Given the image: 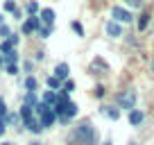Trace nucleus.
Here are the masks:
<instances>
[{
	"mask_svg": "<svg viewBox=\"0 0 154 145\" xmlns=\"http://www.w3.org/2000/svg\"><path fill=\"white\" fill-rule=\"evenodd\" d=\"M72 140H77L79 145H97V131L91 122H79L72 129Z\"/></svg>",
	"mask_w": 154,
	"mask_h": 145,
	"instance_id": "obj_1",
	"label": "nucleus"
},
{
	"mask_svg": "<svg viewBox=\"0 0 154 145\" xmlns=\"http://www.w3.org/2000/svg\"><path fill=\"white\" fill-rule=\"evenodd\" d=\"M116 102H118V109H136V91H122L116 95Z\"/></svg>",
	"mask_w": 154,
	"mask_h": 145,
	"instance_id": "obj_2",
	"label": "nucleus"
},
{
	"mask_svg": "<svg viewBox=\"0 0 154 145\" xmlns=\"http://www.w3.org/2000/svg\"><path fill=\"white\" fill-rule=\"evenodd\" d=\"M111 18L116 20V23H120V25H127L134 20V14H131L127 7H120V5H116L113 9H111Z\"/></svg>",
	"mask_w": 154,
	"mask_h": 145,
	"instance_id": "obj_3",
	"label": "nucleus"
},
{
	"mask_svg": "<svg viewBox=\"0 0 154 145\" xmlns=\"http://www.w3.org/2000/svg\"><path fill=\"white\" fill-rule=\"evenodd\" d=\"M38 27H41V20H38V16H27V18L23 20V25H20V32H23L25 36H32V34L38 32Z\"/></svg>",
	"mask_w": 154,
	"mask_h": 145,
	"instance_id": "obj_4",
	"label": "nucleus"
},
{
	"mask_svg": "<svg viewBox=\"0 0 154 145\" xmlns=\"http://www.w3.org/2000/svg\"><path fill=\"white\" fill-rule=\"evenodd\" d=\"M38 118V122H41V127L43 129H52L54 127V122H57V113L52 111V109H45L41 116H36Z\"/></svg>",
	"mask_w": 154,
	"mask_h": 145,
	"instance_id": "obj_5",
	"label": "nucleus"
},
{
	"mask_svg": "<svg viewBox=\"0 0 154 145\" xmlns=\"http://www.w3.org/2000/svg\"><path fill=\"white\" fill-rule=\"evenodd\" d=\"M38 20H41V25H45V27H52L54 25V9H50V7L41 9L38 11Z\"/></svg>",
	"mask_w": 154,
	"mask_h": 145,
	"instance_id": "obj_6",
	"label": "nucleus"
},
{
	"mask_svg": "<svg viewBox=\"0 0 154 145\" xmlns=\"http://www.w3.org/2000/svg\"><path fill=\"white\" fill-rule=\"evenodd\" d=\"M100 111H102V116H106L109 120H118V118H120V109H118V104H102Z\"/></svg>",
	"mask_w": 154,
	"mask_h": 145,
	"instance_id": "obj_7",
	"label": "nucleus"
},
{
	"mask_svg": "<svg viewBox=\"0 0 154 145\" xmlns=\"http://www.w3.org/2000/svg\"><path fill=\"white\" fill-rule=\"evenodd\" d=\"M54 77H59L61 82H66L68 75H70V66H68V61H59L57 66H54V72H52Z\"/></svg>",
	"mask_w": 154,
	"mask_h": 145,
	"instance_id": "obj_8",
	"label": "nucleus"
},
{
	"mask_svg": "<svg viewBox=\"0 0 154 145\" xmlns=\"http://www.w3.org/2000/svg\"><path fill=\"white\" fill-rule=\"evenodd\" d=\"M104 32L109 34L111 39H118V36H122V25L116 23V20H109V23L104 25Z\"/></svg>",
	"mask_w": 154,
	"mask_h": 145,
	"instance_id": "obj_9",
	"label": "nucleus"
},
{
	"mask_svg": "<svg viewBox=\"0 0 154 145\" xmlns=\"http://www.w3.org/2000/svg\"><path fill=\"white\" fill-rule=\"evenodd\" d=\"M145 122V113L140 111V109H131L129 111V125L131 127H140Z\"/></svg>",
	"mask_w": 154,
	"mask_h": 145,
	"instance_id": "obj_10",
	"label": "nucleus"
},
{
	"mask_svg": "<svg viewBox=\"0 0 154 145\" xmlns=\"http://www.w3.org/2000/svg\"><path fill=\"white\" fill-rule=\"evenodd\" d=\"M41 102H43L45 106H50V109H52V106L57 104V91H45L43 97H41Z\"/></svg>",
	"mask_w": 154,
	"mask_h": 145,
	"instance_id": "obj_11",
	"label": "nucleus"
},
{
	"mask_svg": "<svg viewBox=\"0 0 154 145\" xmlns=\"http://www.w3.org/2000/svg\"><path fill=\"white\" fill-rule=\"evenodd\" d=\"M18 122H23V120H20V113H18V111H9V113L5 116V125H7V127H16Z\"/></svg>",
	"mask_w": 154,
	"mask_h": 145,
	"instance_id": "obj_12",
	"label": "nucleus"
},
{
	"mask_svg": "<svg viewBox=\"0 0 154 145\" xmlns=\"http://www.w3.org/2000/svg\"><path fill=\"white\" fill-rule=\"evenodd\" d=\"M38 102H41V100H38L36 93H25V97H23V104H25V106H29L32 111H34V106H36Z\"/></svg>",
	"mask_w": 154,
	"mask_h": 145,
	"instance_id": "obj_13",
	"label": "nucleus"
},
{
	"mask_svg": "<svg viewBox=\"0 0 154 145\" xmlns=\"http://www.w3.org/2000/svg\"><path fill=\"white\" fill-rule=\"evenodd\" d=\"M25 129H27V131H32V134H41V131H43V127H41L38 118H32L29 122H25Z\"/></svg>",
	"mask_w": 154,
	"mask_h": 145,
	"instance_id": "obj_14",
	"label": "nucleus"
},
{
	"mask_svg": "<svg viewBox=\"0 0 154 145\" xmlns=\"http://www.w3.org/2000/svg\"><path fill=\"white\" fill-rule=\"evenodd\" d=\"M18 50H11V52H7V54H2V61H5V66H11V63H16L18 66Z\"/></svg>",
	"mask_w": 154,
	"mask_h": 145,
	"instance_id": "obj_15",
	"label": "nucleus"
},
{
	"mask_svg": "<svg viewBox=\"0 0 154 145\" xmlns=\"http://www.w3.org/2000/svg\"><path fill=\"white\" fill-rule=\"evenodd\" d=\"M45 84H48V91H59V88H61V79L54 77V75H48Z\"/></svg>",
	"mask_w": 154,
	"mask_h": 145,
	"instance_id": "obj_16",
	"label": "nucleus"
},
{
	"mask_svg": "<svg viewBox=\"0 0 154 145\" xmlns=\"http://www.w3.org/2000/svg\"><path fill=\"white\" fill-rule=\"evenodd\" d=\"M25 11H27L29 16H38V11H41V5H38L36 0H29L27 5H25Z\"/></svg>",
	"mask_w": 154,
	"mask_h": 145,
	"instance_id": "obj_17",
	"label": "nucleus"
},
{
	"mask_svg": "<svg viewBox=\"0 0 154 145\" xmlns=\"http://www.w3.org/2000/svg\"><path fill=\"white\" fill-rule=\"evenodd\" d=\"M147 25H149V14H147V11H143V14L138 16V20H136V27L143 32V29H147Z\"/></svg>",
	"mask_w": 154,
	"mask_h": 145,
	"instance_id": "obj_18",
	"label": "nucleus"
},
{
	"mask_svg": "<svg viewBox=\"0 0 154 145\" xmlns=\"http://www.w3.org/2000/svg\"><path fill=\"white\" fill-rule=\"evenodd\" d=\"M25 88H27V93H36V88H38V82H36V77L27 75V77H25Z\"/></svg>",
	"mask_w": 154,
	"mask_h": 145,
	"instance_id": "obj_19",
	"label": "nucleus"
},
{
	"mask_svg": "<svg viewBox=\"0 0 154 145\" xmlns=\"http://www.w3.org/2000/svg\"><path fill=\"white\" fill-rule=\"evenodd\" d=\"M72 91H75V82H72V79H66V82H61V88H59L57 93H66V95H70Z\"/></svg>",
	"mask_w": 154,
	"mask_h": 145,
	"instance_id": "obj_20",
	"label": "nucleus"
},
{
	"mask_svg": "<svg viewBox=\"0 0 154 145\" xmlns=\"http://www.w3.org/2000/svg\"><path fill=\"white\" fill-rule=\"evenodd\" d=\"M70 27H72V32H75L77 36H86V32H84V27H82V23H79V20H72Z\"/></svg>",
	"mask_w": 154,
	"mask_h": 145,
	"instance_id": "obj_21",
	"label": "nucleus"
},
{
	"mask_svg": "<svg viewBox=\"0 0 154 145\" xmlns=\"http://www.w3.org/2000/svg\"><path fill=\"white\" fill-rule=\"evenodd\" d=\"M36 34L41 36V39H50V34H52V27H45V25H41Z\"/></svg>",
	"mask_w": 154,
	"mask_h": 145,
	"instance_id": "obj_22",
	"label": "nucleus"
},
{
	"mask_svg": "<svg viewBox=\"0 0 154 145\" xmlns=\"http://www.w3.org/2000/svg\"><path fill=\"white\" fill-rule=\"evenodd\" d=\"M11 36V29H9V25H0V39L2 41H7Z\"/></svg>",
	"mask_w": 154,
	"mask_h": 145,
	"instance_id": "obj_23",
	"label": "nucleus"
},
{
	"mask_svg": "<svg viewBox=\"0 0 154 145\" xmlns=\"http://www.w3.org/2000/svg\"><path fill=\"white\" fill-rule=\"evenodd\" d=\"M11 50H16V48L9 41H2V43H0V54H7V52H11Z\"/></svg>",
	"mask_w": 154,
	"mask_h": 145,
	"instance_id": "obj_24",
	"label": "nucleus"
},
{
	"mask_svg": "<svg viewBox=\"0 0 154 145\" xmlns=\"http://www.w3.org/2000/svg\"><path fill=\"white\" fill-rule=\"evenodd\" d=\"M2 9H5V11H9V14H14V11H16V0H5Z\"/></svg>",
	"mask_w": 154,
	"mask_h": 145,
	"instance_id": "obj_25",
	"label": "nucleus"
},
{
	"mask_svg": "<svg viewBox=\"0 0 154 145\" xmlns=\"http://www.w3.org/2000/svg\"><path fill=\"white\" fill-rule=\"evenodd\" d=\"M9 113V109H7V104H5V100L0 97V120H5V116Z\"/></svg>",
	"mask_w": 154,
	"mask_h": 145,
	"instance_id": "obj_26",
	"label": "nucleus"
},
{
	"mask_svg": "<svg viewBox=\"0 0 154 145\" xmlns=\"http://www.w3.org/2000/svg\"><path fill=\"white\" fill-rule=\"evenodd\" d=\"M5 72H7V75H18V66H16V63H11V66H5Z\"/></svg>",
	"mask_w": 154,
	"mask_h": 145,
	"instance_id": "obj_27",
	"label": "nucleus"
},
{
	"mask_svg": "<svg viewBox=\"0 0 154 145\" xmlns=\"http://www.w3.org/2000/svg\"><path fill=\"white\" fill-rule=\"evenodd\" d=\"M7 41H9V43H11V45H14V48H16V45H18V41H20V36H18V34H16V32H11V36H9V39H7Z\"/></svg>",
	"mask_w": 154,
	"mask_h": 145,
	"instance_id": "obj_28",
	"label": "nucleus"
},
{
	"mask_svg": "<svg viewBox=\"0 0 154 145\" xmlns=\"http://www.w3.org/2000/svg\"><path fill=\"white\" fill-rule=\"evenodd\" d=\"M32 68H34V63H32V61H25V63H23V70H25V72H29V75H32Z\"/></svg>",
	"mask_w": 154,
	"mask_h": 145,
	"instance_id": "obj_29",
	"label": "nucleus"
},
{
	"mask_svg": "<svg viewBox=\"0 0 154 145\" xmlns=\"http://www.w3.org/2000/svg\"><path fill=\"white\" fill-rule=\"evenodd\" d=\"M102 95H104V86L97 84V86H95V97H102Z\"/></svg>",
	"mask_w": 154,
	"mask_h": 145,
	"instance_id": "obj_30",
	"label": "nucleus"
},
{
	"mask_svg": "<svg viewBox=\"0 0 154 145\" xmlns=\"http://www.w3.org/2000/svg\"><path fill=\"white\" fill-rule=\"evenodd\" d=\"M5 131H7V125H5V120H0V136L5 134Z\"/></svg>",
	"mask_w": 154,
	"mask_h": 145,
	"instance_id": "obj_31",
	"label": "nucleus"
},
{
	"mask_svg": "<svg viewBox=\"0 0 154 145\" xmlns=\"http://www.w3.org/2000/svg\"><path fill=\"white\" fill-rule=\"evenodd\" d=\"M43 57H45V52H43V50H38V52H36V61H41Z\"/></svg>",
	"mask_w": 154,
	"mask_h": 145,
	"instance_id": "obj_32",
	"label": "nucleus"
},
{
	"mask_svg": "<svg viewBox=\"0 0 154 145\" xmlns=\"http://www.w3.org/2000/svg\"><path fill=\"white\" fill-rule=\"evenodd\" d=\"M0 25H5V16L2 14H0Z\"/></svg>",
	"mask_w": 154,
	"mask_h": 145,
	"instance_id": "obj_33",
	"label": "nucleus"
},
{
	"mask_svg": "<svg viewBox=\"0 0 154 145\" xmlns=\"http://www.w3.org/2000/svg\"><path fill=\"white\" fill-rule=\"evenodd\" d=\"M0 68H5V61H2V54H0Z\"/></svg>",
	"mask_w": 154,
	"mask_h": 145,
	"instance_id": "obj_34",
	"label": "nucleus"
},
{
	"mask_svg": "<svg viewBox=\"0 0 154 145\" xmlns=\"http://www.w3.org/2000/svg\"><path fill=\"white\" fill-rule=\"evenodd\" d=\"M100 145H113V143H111V140H104V143H100Z\"/></svg>",
	"mask_w": 154,
	"mask_h": 145,
	"instance_id": "obj_35",
	"label": "nucleus"
},
{
	"mask_svg": "<svg viewBox=\"0 0 154 145\" xmlns=\"http://www.w3.org/2000/svg\"><path fill=\"white\" fill-rule=\"evenodd\" d=\"M0 145H14V143H7V140H5V143H0Z\"/></svg>",
	"mask_w": 154,
	"mask_h": 145,
	"instance_id": "obj_36",
	"label": "nucleus"
},
{
	"mask_svg": "<svg viewBox=\"0 0 154 145\" xmlns=\"http://www.w3.org/2000/svg\"><path fill=\"white\" fill-rule=\"evenodd\" d=\"M152 72H154V59H152Z\"/></svg>",
	"mask_w": 154,
	"mask_h": 145,
	"instance_id": "obj_37",
	"label": "nucleus"
},
{
	"mask_svg": "<svg viewBox=\"0 0 154 145\" xmlns=\"http://www.w3.org/2000/svg\"><path fill=\"white\" fill-rule=\"evenodd\" d=\"M32 145H41V143H32Z\"/></svg>",
	"mask_w": 154,
	"mask_h": 145,
	"instance_id": "obj_38",
	"label": "nucleus"
},
{
	"mask_svg": "<svg viewBox=\"0 0 154 145\" xmlns=\"http://www.w3.org/2000/svg\"><path fill=\"white\" fill-rule=\"evenodd\" d=\"M129 145H138V143H129Z\"/></svg>",
	"mask_w": 154,
	"mask_h": 145,
	"instance_id": "obj_39",
	"label": "nucleus"
}]
</instances>
